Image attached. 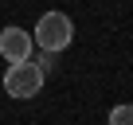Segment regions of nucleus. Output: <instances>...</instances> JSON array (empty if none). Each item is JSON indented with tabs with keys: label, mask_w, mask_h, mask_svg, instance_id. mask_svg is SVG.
I'll use <instances>...</instances> for the list:
<instances>
[{
	"label": "nucleus",
	"mask_w": 133,
	"mask_h": 125,
	"mask_svg": "<svg viewBox=\"0 0 133 125\" xmlns=\"http://www.w3.org/2000/svg\"><path fill=\"white\" fill-rule=\"evenodd\" d=\"M110 125H133V102L114 106V109H110Z\"/></svg>",
	"instance_id": "obj_4"
},
{
	"label": "nucleus",
	"mask_w": 133,
	"mask_h": 125,
	"mask_svg": "<svg viewBox=\"0 0 133 125\" xmlns=\"http://www.w3.org/2000/svg\"><path fill=\"white\" fill-rule=\"evenodd\" d=\"M31 39H35L39 51H55V55H59V51L71 47L75 24H71V16H63V12H43L39 24H35V31H31Z\"/></svg>",
	"instance_id": "obj_1"
},
{
	"label": "nucleus",
	"mask_w": 133,
	"mask_h": 125,
	"mask_svg": "<svg viewBox=\"0 0 133 125\" xmlns=\"http://www.w3.org/2000/svg\"><path fill=\"white\" fill-rule=\"evenodd\" d=\"M31 51H35L31 31H24L16 24L0 31V55H4V63H24V59H31Z\"/></svg>",
	"instance_id": "obj_3"
},
{
	"label": "nucleus",
	"mask_w": 133,
	"mask_h": 125,
	"mask_svg": "<svg viewBox=\"0 0 133 125\" xmlns=\"http://www.w3.org/2000/svg\"><path fill=\"white\" fill-rule=\"evenodd\" d=\"M43 71H39V63L24 59V63H8V74H4V94L16 98V102H28L43 90Z\"/></svg>",
	"instance_id": "obj_2"
},
{
	"label": "nucleus",
	"mask_w": 133,
	"mask_h": 125,
	"mask_svg": "<svg viewBox=\"0 0 133 125\" xmlns=\"http://www.w3.org/2000/svg\"><path fill=\"white\" fill-rule=\"evenodd\" d=\"M51 67H55V51H43V55H39V71H43V74H47V71H51Z\"/></svg>",
	"instance_id": "obj_5"
}]
</instances>
